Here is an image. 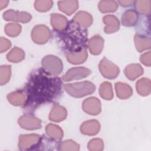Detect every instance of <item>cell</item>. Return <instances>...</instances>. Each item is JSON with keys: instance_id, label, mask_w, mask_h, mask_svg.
I'll return each instance as SVG.
<instances>
[{"instance_id": "7402d4cb", "label": "cell", "mask_w": 151, "mask_h": 151, "mask_svg": "<svg viewBox=\"0 0 151 151\" xmlns=\"http://www.w3.org/2000/svg\"><path fill=\"white\" fill-rule=\"evenodd\" d=\"M134 42L136 49L139 52L149 49L150 47V40L149 37L136 34L134 37Z\"/></svg>"}, {"instance_id": "83f0119b", "label": "cell", "mask_w": 151, "mask_h": 151, "mask_svg": "<svg viewBox=\"0 0 151 151\" xmlns=\"http://www.w3.org/2000/svg\"><path fill=\"white\" fill-rule=\"evenodd\" d=\"M99 93L101 97L106 100H111L113 97L112 86L109 82H104L101 84Z\"/></svg>"}, {"instance_id": "7c38bea8", "label": "cell", "mask_w": 151, "mask_h": 151, "mask_svg": "<svg viewBox=\"0 0 151 151\" xmlns=\"http://www.w3.org/2000/svg\"><path fill=\"white\" fill-rule=\"evenodd\" d=\"M73 21L81 28H86L91 24L93 18L90 14L84 11H80L74 17Z\"/></svg>"}, {"instance_id": "7a4b0ae2", "label": "cell", "mask_w": 151, "mask_h": 151, "mask_svg": "<svg viewBox=\"0 0 151 151\" xmlns=\"http://www.w3.org/2000/svg\"><path fill=\"white\" fill-rule=\"evenodd\" d=\"M64 32V41L68 52H77L86 48L87 31L72 21Z\"/></svg>"}, {"instance_id": "f1b7e54d", "label": "cell", "mask_w": 151, "mask_h": 151, "mask_svg": "<svg viewBox=\"0 0 151 151\" xmlns=\"http://www.w3.org/2000/svg\"><path fill=\"white\" fill-rule=\"evenodd\" d=\"M7 59L11 62H19L24 58V52L18 47H14L8 54Z\"/></svg>"}, {"instance_id": "5b68a950", "label": "cell", "mask_w": 151, "mask_h": 151, "mask_svg": "<svg viewBox=\"0 0 151 151\" xmlns=\"http://www.w3.org/2000/svg\"><path fill=\"white\" fill-rule=\"evenodd\" d=\"M99 68L103 76L107 78H114L119 73V68L106 57L101 60Z\"/></svg>"}, {"instance_id": "ba28073f", "label": "cell", "mask_w": 151, "mask_h": 151, "mask_svg": "<svg viewBox=\"0 0 151 151\" xmlns=\"http://www.w3.org/2000/svg\"><path fill=\"white\" fill-rule=\"evenodd\" d=\"M3 17L6 21H19L23 23H26L31 19V15L29 13L15 11L12 9H9L5 12Z\"/></svg>"}, {"instance_id": "d6a6232c", "label": "cell", "mask_w": 151, "mask_h": 151, "mask_svg": "<svg viewBox=\"0 0 151 151\" xmlns=\"http://www.w3.org/2000/svg\"><path fill=\"white\" fill-rule=\"evenodd\" d=\"M53 5L52 1H36L34 4L35 9L41 12H44L49 10Z\"/></svg>"}, {"instance_id": "d6986e66", "label": "cell", "mask_w": 151, "mask_h": 151, "mask_svg": "<svg viewBox=\"0 0 151 151\" xmlns=\"http://www.w3.org/2000/svg\"><path fill=\"white\" fill-rule=\"evenodd\" d=\"M143 73L142 67L138 64H132L127 66L124 69L126 76L130 80H133Z\"/></svg>"}, {"instance_id": "8992f818", "label": "cell", "mask_w": 151, "mask_h": 151, "mask_svg": "<svg viewBox=\"0 0 151 151\" xmlns=\"http://www.w3.org/2000/svg\"><path fill=\"white\" fill-rule=\"evenodd\" d=\"M51 35L50 31L48 27L43 25H39L35 27L31 33L32 40L37 44H44L50 38Z\"/></svg>"}, {"instance_id": "4316f807", "label": "cell", "mask_w": 151, "mask_h": 151, "mask_svg": "<svg viewBox=\"0 0 151 151\" xmlns=\"http://www.w3.org/2000/svg\"><path fill=\"white\" fill-rule=\"evenodd\" d=\"M118 5L114 1H101L99 4V10L104 13L114 12Z\"/></svg>"}, {"instance_id": "d590c367", "label": "cell", "mask_w": 151, "mask_h": 151, "mask_svg": "<svg viewBox=\"0 0 151 151\" xmlns=\"http://www.w3.org/2000/svg\"><path fill=\"white\" fill-rule=\"evenodd\" d=\"M11 45V42L4 38V37H1L0 39V51L1 52H3L4 51H6Z\"/></svg>"}, {"instance_id": "d4e9b609", "label": "cell", "mask_w": 151, "mask_h": 151, "mask_svg": "<svg viewBox=\"0 0 151 151\" xmlns=\"http://www.w3.org/2000/svg\"><path fill=\"white\" fill-rule=\"evenodd\" d=\"M45 131L47 134L53 139H60L62 138L63 133L61 129L54 124H49L46 126Z\"/></svg>"}, {"instance_id": "e0dca14e", "label": "cell", "mask_w": 151, "mask_h": 151, "mask_svg": "<svg viewBox=\"0 0 151 151\" xmlns=\"http://www.w3.org/2000/svg\"><path fill=\"white\" fill-rule=\"evenodd\" d=\"M87 57V52L86 48L77 52H68L67 58L68 61L74 64H78L83 63Z\"/></svg>"}, {"instance_id": "2e32d148", "label": "cell", "mask_w": 151, "mask_h": 151, "mask_svg": "<svg viewBox=\"0 0 151 151\" xmlns=\"http://www.w3.org/2000/svg\"><path fill=\"white\" fill-rule=\"evenodd\" d=\"M66 116V110L57 104L52 109L50 114V119L53 122H60L64 120Z\"/></svg>"}, {"instance_id": "52a82bcc", "label": "cell", "mask_w": 151, "mask_h": 151, "mask_svg": "<svg viewBox=\"0 0 151 151\" xmlns=\"http://www.w3.org/2000/svg\"><path fill=\"white\" fill-rule=\"evenodd\" d=\"M91 71L85 67H74L70 69L63 77V80L65 81L80 79L88 76Z\"/></svg>"}, {"instance_id": "4fadbf2b", "label": "cell", "mask_w": 151, "mask_h": 151, "mask_svg": "<svg viewBox=\"0 0 151 151\" xmlns=\"http://www.w3.org/2000/svg\"><path fill=\"white\" fill-rule=\"evenodd\" d=\"M100 127V124L97 120H91L83 123L81 126L80 130L83 134L94 135L98 133Z\"/></svg>"}, {"instance_id": "4dcf8cb0", "label": "cell", "mask_w": 151, "mask_h": 151, "mask_svg": "<svg viewBox=\"0 0 151 151\" xmlns=\"http://www.w3.org/2000/svg\"><path fill=\"white\" fill-rule=\"evenodd\" d=\"M21 30V27L18 24L9 23L6 25L5 31L6 34L11 37H15L18 35Z\"/></svg>"}, {"instance_id": "6da1fadb", "label": "cell", "mask_w": 151, "mask_h": 151, "mask_svg": "<svg viewBox=\"0 0 151 151\" xmlns=\"http://www.w3.org/2000/svg\"><path fill=\"white\" fill-rule=\"evenodd\" d=\"M40 70L32 76L26 86V105L31 107L53 100L60 93L61 81L59 78H50L45 71Z\"/></svg>"}, {"instance_id": "836d02e7", "label": "cell", "mask_w": 151, "mask_h": 151, "mask_svg": "<svg viewBox=\"0 0 151 151\" xmlns=\"http://www.w3.org/2000/svg\"><path fill=\"white\" fill-rule=\"evenodd\" d=\"M78 145L72 140L64 141L60 145V150H78Z\"/></svg>"}, {"instance_id": "5bb4252c", "label": "cell", "mask_w": 151, "mask_h": 151, "mask_svg": "<svg viewBox=\"0 0 151 151\" xmlns=\"http://www.w3.org/2000/svg\"><path fill=\"white\" fill-rule=\"evenodd\" d=\"M103 22L106 24L104 31L107 34L114 32L119 28V21L114 15H108L105 16L103 18Z\"/></svg>"}, {"instance_id": "f546056e", "label": "cell", "mask_w": 151, "mask_h": 151, "mask_svg": "<svg viewBox=\"0 0 151 151\" xmlns=\"http://www.w3.org/2000/svg\"><path fill=\"white\" fill-rule=\"evenodd\" d=\"M150 1H135V6L136 9L141 14H147L149 12L150 9Z\"/></svg>"}, {"instance_id": "44dd1931", "label": "cell", "mask_w": 151, "mask_h": 151, "mask_svg": "<svg viewBox=\"0 0 151 151\" xmlns=\"http://www.w3.org/2000/svg\"><path fill=\"white\" fill-rule=\"evenodd\" d=\"M115 88L118 97L125 99L130 97L132 94V89L128 85L123 83L119 82L116 83Z\"/></svg>"}, {"instance_id": "9a60e30c", "label": "cell", "mask_w": 151, "mask_h": 151, "mask_svg": "<svg viewBox=\"0 0 151 151\" xmlns=\"http://www.w3.org/2000/svg\"><path fill=\"white\" fill-rule=\"evenodd\" d=\"M104 40L100 35H95L91 38L88 42V48L91 54L97 55L101 52L103 48Z\"/></svg>"}, {"instance_id": "8d00e7d4", "label": "cell", "mask_w": 151, "mask_h": 151, "mask_svg": "<svg viewBox=\"0 0 151 151\" xmlns=\"http://www.w3.org/2000/svg\"><path fill=\"white\" fill-rule=\"evenodd\" d=\"M140 61L143 64L149 67L150 65V51H148L147 52H146V53L143 54L142 55H141Z\"/></svg>"}, {"instance_id": "ac0fdd59", "label": "cell", "mask_w": 151, "mask_h": 151, "mask_svg": "<svg viewBox=\"0 0 151 151\" xmlns=\"http://www.w3.org/2000/svg\"><path fill=\"white\" fill-rule=\"evenodd\" d=\"M58 5L60 11L69 15L77 9L78 3L77 1H61L58 2Z\"/></svg>"}, {"instance_id": "603a6c76", "label": "cell", "mask_w": 151, "mask_h": 151, "mask_svg": "<svg viewBox=\"0 0 151 151\" xmlns=\"http://www.w3.org/2000/svg\"><path fill=\"white\" fill-rule=\"evenodd\" d=\"M137 21V14L133 10L126 11L122 17V22L124 26H132Z\"/></svg>"}, {"instance_id": "3957f363", "label": "cell", "mask_w": 151, "mask_h": 151, "mask_svg": "<svg viewBox=\"0 0 151 151\" xmlns=\"http://www.w3.org/2000/svg\"><path fill=\"white\" fill-rule=\"evenodd\" d=\"M64 88L70 96L75 97H81L90 94L95 90L94 85L90 81L65 84Z\"/></svg>"}, {"instance_id": "ffe728a7", "label": "cell", "mask_w": 151, "mask_h": 151, "mask_svg": "<svg viewBox=\"0 0 151 151\" xmlns=\"http://www.w3.org/2000/svg\"><path fill=\"white\" fill-rule=\"evenodd\" d=\"M51 25L57 30H63L65 28L67 24V18L59 14L51 15Z\"/></svg>"}, {"instance_id": "cb8c5ba5", "label": "cell", "mask_w": 151, "mask_h": 151, "mask_svg": "<svg viewBox=\"0 0 151 151\" xmlns=\"http://www.w3.org/2000/svg\"><path fill=\"white\" fill-rule=\"evenodd\" d=\"M137 92L142 96H147L150 92V81L148 78H143L136 83Z\"/></svg>"}, {"instance_id": "277c9868", "label": "cell", "mask_w": 151, "mask_h": 151, "mask_svg": "<svg viewBox=\"0 0 151 151\" xmlns=\"http://www.w3.org/2000/svg\"><path fill=\"white\" fill-rule=\"evenodd\" d=\"M43 70L48 75L55 76L58 75L63 69L61 60L54 55H47L42 60Z\"/></svg>"}, {"instance_id": "9c48e42d", "label": "cell", "mask_w": 151, "mask_h": 151, "mask_svg": "<svg viewBox=\"0 0 151 151\" xmlns=\"http://www.w3.org/2000/svg\"><path fill=\"white\" fill-rule=\"evenodd\" d=\"M18 124L25 129L34 130L41 127V121L31 114H25L18 120Z\"/></svg>"}, {"instance_id": "1f68e13d", "label": "cell", "mask_w": 151, "mask_h": 151, "mask_svg": "<svg viewBox=\"0 0 151 151\" xmlns=\"http://www.w3.org/2000/svg\"><path fill=\"white\" fill-rule=\"evenodd\" d=\"M11 76V66L2 65L0 68V82L3 85L9 79Z\"/></svg>"}, {"instance_id": "8fae6325", "label": "cell", "mask_w": 151, "mask_h": 151, "mask_svg": "<svg viewBox=\"0 0 151 151\" xmlns=\"http://www.w3.org/2000/svg\"><path fill=\"white\" fill-rule=\"evenodd\" d=\"M40 136L35 134L21 135L19 137L18 146L21 149H28L36 145L40 139Z\"/></svg>"}, {"instance_id": "74e56055", "label": "cell", "mask_w": 151, "mask_h": 151, "mask_svg": "<svg viewBox=\"0 0 151 151\" xmlns=\"http://www.w3.org/2000/svg\"><path fill=\"white\" fill-rule=\"evenodd\" d=\"M119 2L120 4V5L122 6H130L131 5L133 1H119Z\"/></svg>"}, {"instance_id": "30bf717a", "label": "cell", "mask_w": 151, "mask_h": 151, "mask_svg": "<svg viewBox=\"0 0 151 151\" xmlns=\"http://www.w3.org/2000/svg\"><path fill=\"white\" fill-rule=\"evenodd\" d=\"M83 109L84 111L91 115L98 114L101 111L100 100L96 97H90L83 103Z\"/></svg>"}, {"instance_id": "484cf974", "label": "cell", "mask_w": 151, "mask_h": 151, "mask_svg": "<svg viewBox=\"0 0 151 151\" xmlns=\"http://www.w3.org/2000/svg\"><path fill=\"white\" fill-rule=\"evenodd\" d=\"M8 101L13 105H22L25 100V96L21 91H15L9 94L7 96Z\"/></svg>"}, {"instance_id": "e575fe53", "label": "cell", "mask_w": 151, "mask_h": 151, "mask_svg": "<svg viewBox=\"0 0 151 151\" xmlns=\"http://www.w3.org/2000/svg\"><path fill=\"white\" fill-rule=\"evenodd\" d=\"M88 146L91 150H100L103 148V143L100 139H94L89 142Z\"/></svg>"}, {"instance_id": "f35d334b", "label": "cell", "mask_w": 151, "mask_h": 151, "mask_svg": "<svg viewBox=\"0 0 151 151\" xmlns=\"http://www.w3.org/2000/svg\"><path fill=\"white\" fill-rule=\"evenodd\" d=\"M8 3V1L1 0L0 1V8H1V9H2L4 8L6 6Z\"/></svg>"}]
</instances>
